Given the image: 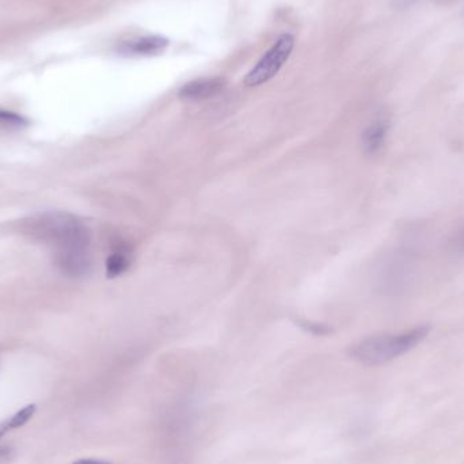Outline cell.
Returning a JSON list of instances; mask_svg holds the SVG:
<instances>
[{"label": "cell", "instance_id": "cell-1", "mask_svg": "<svg viewBox=\"0 0 464 464\" xmlns=\"http://www.w3.org/2000/svg\"><path fill=\"white\" fill-rule=\"evenodd\" d=\"M22 231L32 239L53 246L56 251L90 247V231L78 218L67 212H44L22 222Z\"/></svg>", "mask_w": 464, "mask_h": 464}, {"label": "cell", "instance_id": "cell-2", "mask_svg": "<svg viewBox=\"0 0 464 464\" xmlns=\"http://www.w3.org/2000/svg\"><path fill=\"white\" fill-rule=\"evenodd\" d=\"M430 332V327L419 326L398 334L373 335L352 346L349 353L362 364H386L413 351L427 338Z\"/></svg>", "mask_w": 464, "mask_h": 464}, {"label": "cell", "instance_id": "cell-3", "mask_svg": "<svg viewBox=\"0 0 464 464\" xmlns=\"http://www.w3.org/2000/svg\"><path fill=\"white\" fill-rule=\"evenodd\" d=\"M295 48V37L289 33H284L272 46L267 49L266 53L258 60L256 65L248 71L246 75L245 86L258 87L267 83L270 79L275 78L281 68L285 65L291 57Z\"/></svg>", "mask_w": 464, "mask_h": 464}, {"label": "cell", "instance_id": "cell-4", "mask_svg": "<svg viewBox=\"0 0 464 464\" xmlns=\"http://www.w3.org/2000/svg\"><path fill=\"white\" fill-rule=\"evenodd\" d=\"M414 275V261L409 253H395L384 264L382 285L389 294H401L408 288Z\"/></svg>", "mask_w": 464, "mask_h": 464}, {"label": "cell", "instance_id": "cell-5", "mask_svg": "<svg viewBox=\"0 0 464 464\" xmlns=\"http://www.w3.org/2000/svg\"><path fill=\"white\" fill-rule=\"evenodd\" d=\"M54 262L68 277L81 278L90 275L92 269V256L89 248H73V250L56 251Z\"/></svg>", "mask_w": 464, "mask_h": 464}, {"label": "cell", "instance_id": "cell-6", "mask_svg": "<svg viewBox=\"0 0 464 464\" xmlns=\"http://www.w3.org/2000/svg\"><path fill=\"white\" fill-rule=\"evenodd\" d=\"M225 87L226 81L223 78L196 79L182 86L179 95L185 101H206L219 95Z\"/></svg>", "mask_w": 464, "mask_h": 464}, {"label": "cell", "instance_id": "cell-7", "mask_svg": "<svg viewBox=\"0 0 464 464\" xmlns=\"http://www.w3.org/2000/svg\"><path fill=\"white\" fill-rule=\"evenodd\" d=\"M168 46V38L162 35H147L125 41L119 46V52L125 56H155L165 52Z\"/></svg>", "mask_w": 464, "mask_h": 464}, {"label": "cell", "instance_id": "cell-8", "mask_svg": "<svg viewBox=\"0 0 464 464\" xmlns=\"http://www.w3.org/2000/svg\"><path fill=\"white\" fill-rule=\"evenodd\" d=\"M389 132L390 121L386 117L381 116L373 120L362 132V144L365 154L370 157L378 155L386 144Z\"/></svg>", "mask_w": 464, "mask_h": 464}, {"label": "cell", "instance_id": "cell-9", "mask_svg": "<svg viewBox=\"0 0 464 464\" xmlns=\"http://www.w3.org/2000/svg\"><path fill=\"white\" fill-rule=\"evenodd\" d=\"M133 262V251L130 246L117 245L106 259V276L109 278L124 275Z\"/></svg>", "mask_w": 464, "mask_h": 464}, {"label": "cell", "instance_id": "cell-10", "mask_svg": "<svg viewBox=\"0 0 464 464\" xmlns=\"http://www.w3.org/2000/svg\"><path fill=\"white\" fill-rule=\"evenodd\" d=\"M26 125L27 120L22 117L21 114L0 109V127L8 128V130H19V128L26 127Z\"/></svg>", "mask_w": 464, "mask_h": 464}, {"label": "cell", "instance_id": "cell-11", "mask_svg": "<svg viewBox=\"0 0 464 464\" xmlns=\"http://www.w3.org/2000/svg\"><path fill=\"white\" fill-rule=\"evenodd\" d=\"M35 411H37L35 405H27L24 406V409H21V411H16V413L8 420V425H10L11 430H18V428L26 425L27 422L33 419V416H34Z\"/></svg>", "mask_w": 464, "mask_h": 464}, {"label": "cell", "instance_id": "cell-12", "mask_svg": "<svg viewBox=\"0 0 464 464\" xmlns=\"http://www.w3.org/2000/svg\"><path fill=\"white\" fill-rule=\"evenodd\" d=\"M449 246L454 253L464 254V226L455 232L454 237L450 239Z\"/></svg>", "mask_w": 464, "mask_h": 464}, {"label": "cell", "instance_id": "cell-13", "mask_svg": "<svg viewBox=\"0 0 464 464\" xmlns=\"http://www.w3.org/2000/svg\"><path fill=\"white\" fill-rule=\"evenodd\" d=\"M14 457V450L8 446L0 447V464L10 462Z\"/></svg>", "mask_w": 464, "mask_h": 464}, {"label": "cell", "instance_id": "cell-14", "mask_svg": "<svg viewBox=\"0 0 464 464\" xmlns=\"http://www.w3.org/2000/svg\"><path fill=\"white\" fill-rule=\"evenodd\" d=\"M73 464H113L111 462H106V460H101V459H81L76 460Z\"/></svg>", "mask_w": 464, "mask_h": 464}, {"label": "cell", "instance_id": "cell-15", "mask_svg": "<svg viewBox=\"0 0 464 464\" xmlns=\"http://www.w3.org/2000/svg\"><path fill=\"white\" fill-rule=\"evenodd\" d=\"M8 430H11L10 425H8V421H5V424L0 427V439L3 438V436L5 435V432H8Z\"/></svg>", "mask_w": 464, "mask_h": 464}]
</instances>
